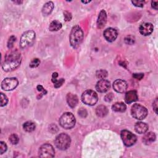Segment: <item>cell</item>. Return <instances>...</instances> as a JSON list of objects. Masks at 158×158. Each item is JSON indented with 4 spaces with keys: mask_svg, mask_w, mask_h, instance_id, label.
<instances>
[{
    "mask_svg": "<svg viewBox=\"0 0 158 158\" xmlns=\"http://www.w3.org/2000/svg\"><path fill=\"white\" fill-rule=\"evenodd\" d=\"M108 76V72L105 70H100L97 71L96 72V77L97 78L100 79H104Z\"/></svg>",
    "mask_w": 158,
    "mask_h": 158,
    "instance_id": "cell-25",
    "label": "cell"
},
{
    "mask_svg": "<svg viewBox=\"0 0 158 158\" xmlns=\"http://www.w3.org/2000/svg\"><path fill=\"white\" fill-rule=\"evenodd\" d=\"M133 77L137 79V80H141V79L144 77V74H134L133 75Z\"/></svg>",
    "mask_w": 158,
    "mask_h": 158,
    "instance_id": "cell-39",
    "label": "cell"
},
{
    "mask_svg": "<svg viewBox=\"0 0 158 158\" xmlns=\"http://www.w3.org/2000/svg\"><path fill=\"white\" fill-rule=\"evenodd\" d=\"M135 130L138 133L144 134L148 131V126L144 122H139L136 123L135 125Z\"/></svg>",
    "mask_w": 158,
    "mask_h": 158,
    "instance_id": "cell-18",
    "label": "cell"
},
{
    "mask_svg": "<svg viewBox=\"0 0 158 158\" xmlns=\"http://www.w3.org/2000/svg\"><path fill=\"white\" fill-rule=\"evenodd\" d=\"M98 100V96L97 93L91 90H88L84 91L82 95V102L89 106L94 105Z\"/></svg>",
    "mask_w": 158,
    "mask_h": 158,
    "instance_id": "cell-7",
    "label": "cell"
},
{
    "mask_svg": "<svg viewBox=\"0 0 158 158\" xmlns=\"http://www.w3.org/2000/svg\"><path fill=\"white\" fill-rule=\"evenodd\" d=\"M78 112V115L82 117H85L87 115V112L86 109L84 108H81V109H79Z\"/></svg>",
    "mask_w": 158,
    "mask_h": 158,
    "instance_id": "cell-35",
    "label": "cell"
},
{
    "mask_svg": "<svg viewBox=\"0 0 158 158\" xmlns=\"http://www.w3.org/2000/svg\"><path fill=\"white\" fill-rule=\"evenodd\" d=\"M59 124L65 129H70L73 128L75 124V118L72 113L66 112L59 118Z\"/></svg>",
    "mask_w": 158,
    "mask_h": 158,
    "instance_id": "cell-4",
    "label": "cell"
},
{
    "mask_svg": "<svg viewBox=\"0 0 158 158\" xmlns=\"http://www.w3.org/2000/svg\"><path fill=\"white\" fill-rule=\"evenodd\" d=\"M57 77H58V74H57V72H54L53 74V75H52V82L53 83L57 80Z\"/></svg>",
    "mask_w": 158,
    "mask_h": 158,
    "instance_id": "cell-41",
    "label": "cell"
},
{
    "mask_svg": "<svg viewBox=\"0 0 158 158\" xmlns=\"http://www.w3.org/2000/svg\"><path fill=\"white\" fill-rule=\"evenodd\" d=\"M40 59H38V58H35L33 59L30 63V67L31 68H35L37 67L40 65Z\"/></svg>",
    "mask_w": 158,
    "mask_h": 158,
    "instance_id": "cell-29",
    "label": "cell"
},
{
    "mask_svg": "<svg viewBox=\"0 0 158 158\" xmlns=\"http://www.w3.org/2000/svg\"><path fill=\"white\" fill-rule=\"evenodd\" d=\"M113 98H114L113 94H112V93H109V94H107L105 96V101H106V102H111V101L112 100Z\"/></svg>",
    "mask_w": 158,
    "mask_h": 158,
    "instance_id": "cell-36",
    "label": "cell"
},
{
    "mask_svg": "<svg viewBox=\"0 0 158 158\" xmlns=\"http://www.w3.org/2000/svg\"><path fill=\"white\" fill-rule=\"evenodd\" d=\"M113 88L117 93H124L127 88V84L121 79H117L113 83Z\"/></svg>",
    "mask_w": 158,
    "mask_h": 158,
    "instance_id": "cell-11",
    "label": "cell"
},
{
    "mask_svg": "<svg viewBox=\"0 0 158 158\" xmlns=\"http://www.w3.org/2000/svg\"><path fill=\"white\" fill-rule=\"evenodd\" d=\"M66 99H67V102L69 106L72 108H75L77 106V105L78 104V97L74 94H72L71 93H68L67 94Z\"/></svg>",
    "mask_w": 158,
    "mask_h": 158,
    "instance_id": "cell-17",
    "label": "cell"
},
{
    "mask_svg": "<svg viewBox=\"0 0 158 158\" xmlns=\"http://www.w3.org/2000/svg\"><path fill=\"white\" fill-rule=\"evenodd\" d=\"M104 36L109 42H112L115 40L117 37V31L114 28H108L106 29L103 33Z\"/></svg>",
    "mask_w": 158,
    "mask_h": 158,
    "instance_id": "cell-12",
    "label": "cell"
},
{
    "mask_svg": "<svg viewBox=\"0 0 158 158\" xmlns=\"http://www.w3.org/2000/svg\"><path fill=\"white\" fill-rule=\"evenodd\" d=\"M35 33L33 30H29L24 33L20 40V47L22 49L31 45L35 41Z\"/></svg>",
    "mask_w": 158,
    "mask_h": 158,
    "instance_id": "cell-6",
    "label": "cell"
},
{
    "mask_svg": "<svg viewBox=\"0 0 158 158\" xmlns=\"http://www.w3.org/2000/svg\"><path fill=\"white\" fill-rule=\"evenodd\" d=\"M7 149H8L7 145L5 142H0V154H3L6 151Z\"/></svg>",
    "mask_w": 158,
    "mask_h": 158,
    "instance_id": "cell-31",
    "label": "cell"
},
{
    "mask_svg": "<svg viewBox=\"0 0 158 158\" xmlns=\"http://www.w3.org/2000/svg\"><path fill=\"white\" fill-rule=\"evenodd\" d=\"M111 87L110 82L105 80V79H101L100 81H98L96 85V89L100 93H105L109 90Z\"/></svg>",
    "mask_w": 158,
    "mask_h": 158,
    "instance_id": "cell-13",
    "label": "cell"
},
{
    "mask_svg": "<svg viewBox=\"0 0 158 158\" xmlns=\"http://www.w3.org/2000/svg\"><path fill=\"white\" fill-rule=\"evenodd\" d=\"M138 97L136 91L132 90L126 93L125 96V101L127 104H130L133 102L136 101L138 100Z\"/></svg>",
    "mask_w": 158,
    "mask_h": 158,
    "instance_id": "cell-16",
    "label": "cell"
},
{
    "mask_svg": "<svg viewBox=\"0 0 158 158\" xmlns=\"http://www.w3.org/2000/svg\"><path fill=\"white\" fill-rule=\"evenodd\" d=\"M154 27L151 23H144L142 24L139 28L140 33L144 36H148L151 35L153 32Z\"/></svg>",
    "mask_w": 158,
    "mask_h": 158,
    "instance_id": "cell-14",
    "label": "cell"
},
{
    "mask_svg": "<svg viewBox=\"0 0 158 158\" xmlns=\"http://www.w3.org/2000/svg\"><path fill=\"white\" fill-rule=\"evenodd\" d=\"M14 3H19V4H21V3H22V2H14Z\"/></svg>",
    "mask_w": 158,
    "mask_h": 158,
    "instance_id": "cell-44",
    "label": "cell"
},
{
    "mask_svg": "<svg viewBox=\"0 0 158 158\" xmlns=\"http://www.w3.org/2000/svg\"><path fill=\"white\" fill-rule=\"evenodd\" d=\"M18 84L19 82L16 78H6L2 82V88L5 91H11L17 87Z\"/></svg>",
    "mask_w": 158,
    "mask_h": 158,
    "instance_id": "cell-9",
    "label": "cell"
},
{
    "mask_svg": "<svg viewBox=\"0 0 158 158\" xmlns=\"http://www.w3.org/2000/svg\"><path fill=\"white\" fill-rule=\"evenodd\" d=\"M108 113V110L107 108L104 105H100L96 108V114L98 117H104Z\"/></svg>",
    "mask_w": 158,
    "mask_h": 158,
    "instance_id": "cell-21",
    "label": "cell"
},
{
    "mask_svg": "<svg viewBox=\"0 0 158 158\" xmlns=\"http://www.w3.org/2000/svg\"><path fill=\"white\" fill-rule=\"evenodd\" d=\"M125 42L127 44L129 45H132L135 42V39L132 36H128L125 38Z\"/></svg>",
    "mask_w": 158,
    "mask_h": 158,
    "instance_id": "cell-32",
    "label": "cell"
},
{
    "mask_svg": "<svg viewBox=\"0 0 158 158\" xmlns=\"http://www.w3.org/2000/svg\"><path fill=\"white\" fill-rule=\"evenodd\" d=\"M36 88H37V90H38V91L41 92V96H40V98H42V96L43 95H45V94H46L47 93L46 90H45L44 88H43L42 85H38L37 86Z\"/></svg>",
    "mask_w": 158,
    "mask_h": 158,
    "instance_id": "cell-33",
    "label": "cell"
},
{
    "mask_svg": "<svg viewBox=\"0 0 158 158\" xmlns=\"http://www.w3.org/2000/svg\"><path fill=\"white\" fill-rule=\"evenodd\" d=\"M64 19H65L66 21H70L72 19L71 13H70L69 12H67V11H65L64 12Z\"/></svg>",
    "mask_w": 158,
    "mask_h": 158,
    "instance_id": "cell-37",
    "label": "cell"
},
{
    "mask_svg": "<svg viewBox=\"0 0 158 158\" xmlns=\"http://www.w3.org/2000/svg\"><path fill=\"white\" fill-rule=\"evenodd\" d=\"M153 106V109H154V112L157 114V98H156L155 101H154Z\"/></svg>",
    "mask_w": 158,
    "mask_h": 158,
    "instance_id": "cell-40",
    "label": "cell"
},
{
    "mask_svg": "<svg viewBox=\"0 0 158 158\" xmlns=\"http://www.w3.org/2000/svg\"><path fill=\"white\" fill-rule=\"evenodd\" d=\"M21 61L22 57L20 51L17 50H11L5 56L2 68L6 72H11L20 66Z\"/></svg>",
    "mask_w": 158,
    "mask_h": 158,
    "instance_id": "cell-1",
    "label": "cell"
},
{
    "mask_svg": "<svg viewBox=\"0 0 158 158\" xmlns=\"http://www.w3.org/2000/svg\"><path fill=\"white\" fill-rule=\"evenodd\" d=\"M132 4L134 5L136 7H143L145 5V2L144 1H132Z\"/></svg>",
    "mask_w": 158,
    "mask_h": 158,
    "instance_id": "cell-34",
    "label": "cell"
},
{
    "mask_svg": "<svg viewBox=\"0 0 158 158\" xmlns=\"http://www.w3.org/2000/svg\"><path fill=\"white\" fill-rule=\"evenodd\" d=\"M49 129H49L51 133H56V132L58 131V128H57V127L56 125H54V124L51 125L50 126Z\"/></svg>",
    "mask_w": 158,
    "mask_h": 158,
    "instance_id": "cell-38",
    "label": "cell"
},
{
    "mask_svg": "<svg viewBox=\"0 0 158 158\" xmlns=\"http://www.w3.org/2000/svg\"><path fill=\"white\" fill-rule=\"evenodd\" d=\"M56 146L61 150L67 149L70 145L71 140L70 136L66 133H61L58 135L55 139Z\"/></svg>",
    "mask_w": 158,
    "mask_h": 158,
    "instance_id": "cell-3",
    "label": "cell"
},
{
    "mask_svg": "<svg viewBox=\"0 0 158 158\" xmlns=\"http://www.w3.org/2000/svg\"><path fill=\"white\" fill-rule=\"evenodd\" d=\"M9 140L12 145H17L19 142V137L16 134H12L9 138Z\"/></svg>",
    "mask_w": 158,
    "mask_h": 158,
    "instance_id": "cell-26",
    "label": "cell"
},
{
    "mask_svg": "<svg viewBox=\"0 0 158 158\" xmlns=\"http://www.w3.org/2000/svg\"><path fill=\"white\" fill-rule=\"evenodd\" d=\"M121 136L124 145L127 146H133L136 142V136L130 131L124 130L121 132Z\"/></svg>",
    "mask_w": 158,
    "mask_h": 158,
    "instance_id": "cell-8",
    "label": "cell"
},
{
    "mask_svg": "<svg viewBox=\"0 0 158 158\" xmlns=\"http://www.w3.org/2000/svg\"><path fill=\"white\" fill-rule=\"evenodd\" d=\"M132 115L138 120H143L147 116V109L139 104H135L131 109Z\"/></svg>",
    "mask_w": 158,
    "mask_h": 158,
    "instance_id": "cell-5",
    "label": "cell"
},
{
    "mask_svg": "<svg viewBox=\"0 0 158 158\" xmlns=\"http://www.w3.org/2000/svg\"><path fill=\"white\" fill-rule=\"evenodd\" d=\"M62 28V24L58 21H53L49 26V29L51 32L58 31Z\"/></svg>",
    "mask_w": 158,
    "mask_h": 158,
    "instance_id": "cell-23",
    "label": "cell"
},
{
    "mask_svg": "<svg viewBox=\"0 0 158 158\" xmlns=\"http://www.w3.org/2000/svg\"><path fill=\"white\" fill-rule=\"evenodd\" d=\"M55 154L54 148L50 144L43 145L39 149V156L41 157H53Z\"/></svg>",
    "mask_w": 158,
    "mask_h": 158,
    "instance_id": "cell-10",
    "label": "cell"
},
{
    "mask_svg": "<svg viewBox=\"0 0 158 158\" xmlns=\"http://www.w3.org/2000/svg\"><path fill=\"white\" fill-rule=\"evenodd\" d=\"M8 102V99L7 96L3 93H1V104H0V106H1V107H3L7 105Z\"/></svg>",
    "mask_w": 158,
    "mask_h": 158,
    "instance_id": "cell-27",
    "label": "cell"
},
{
    "mask_svg": "<svg viewBox=\"0 0 158 158\" xmlns=\"http://www.w3.org/2000/svg\"><path fill=\"white\" fill-rule=\"evenodd\" d=\"M64 82H65V80L64 78H60L59 80H56L54 82V87L55 88L60 87L61 86L63 85V84L64 83Z\"/></svg>",
    "mask_w": 158,
    "mask_h": 158,
    "instance_id": "cell-30",
    "label": "cell"
},
{
    "mask_svg": "<svg viewBox=\"0 0 158 158\" xmlns=\"http://www.w3.org/2000/svg\"><path fill=\"white\" fill-rule=\"evenodd\" d=\"M54 9V4L53 2H47L44 5L42 8V13L44 15H50Z\"/></svg>",
    "mask_w": 158,
    "mask_h": 158,
    "instance_id": "cell-20",
    "label": "cell"
},
{
    "mask_svg": "<svg viewBox=\"0 0 158 158\" xmlns=\"http://www.w3.org/2000/svg\"><path fill=\"white\" fill-rule=\"evenodd\" d=\"M156 140V135L153 132H148L145 135L143 138V142L146 145H149L154 142Z\"/></svg>",
    "mask_w": 158,
    "mask_h": 158,
    "instance_id": "cell-19",
    "label": "cell"
},
{
    "mask_svg": "<svg viewBox=\"0 0 158 158\" xmlns=\"http://www.w3.org/2000/svg\"><path fill=\"white\" fill-rule=\"evenodd\" d=\"M23 128L27 132H32L35 129V124L32 121H27L23 125Z\"/></svg>",
    "mask_w": 158,
    "mask_h": 158,
    "instance_id": "cell-24",
    "label": "cell"
},
{
    "mask_svg": "<svg viewBox=\"0 0 158 158\" xmlns=\"http://www.w3.org/2000/svg\"><path fill=\"white\" fill-rule=\"evenodd\" d=\"M112 109L115 112H123L125 111L127 107L126 105L122 102H118L114 104L112 106Z\"/></svg>",
    "mask_w": 158,
    "mask_h": 158,
    "instance_id": "cell-22",
    "label": "cell"
},
{
    "mask_svg": "<svg viewBox=\"0 0 158 158\" xmlns=\"http://www.w3.org/2000/svg\"><path fill=\"white\" fill-rule=\"evenodd\" d=\"M90 2H91L90 1H88V2H82V3H84V4H87V3H89Z\"/></svg>",
    "mask_w": 158,
    "mask_h": 158,
    "instance_id": "cell-43",
    "label": "cell"
},
{
    "mask_svg": "<svg viewBox=\"0 0 158 158\" xmlns=\"http://www.w3.org/2000/svg\"><path fill=\"white\" fill-rule=\"evenodd\" d=\"M107 21V14L105 10L101 11L100 14L98 15V21H97V26L99 29L103 28Z\"/></svg>",
    "mask_w": 158,
    "mask_h": 158,
    "instance_id": "cell-15",
    "label": "cell"
},
{
    "mask_svg": "<svg viewBox=\"0 0 158 158\" xmlns=\"http://www.w3.org/2000/svg\"><path fill=\"white\" fill-rule=\"evenodd\" d=\"M151 6L152 8L156 10L157 9V6H158V2H151Z\"/></svg>",
    "mask_w": 158,
    "mask_h": 158,
    "instance_id": "cell-42",
    "label": "cell"
},
{
    "mask_svg": "<svg viewBox=\"0 0 158 158\" xmlns=\"http://www.w3.org/2000/svg\"><path fill=\"white\" fill-rule=\"evenodd\" d=\"M16 41V37H15L14 36H11L8 42V47L9 49H11L13 46H14V43Z\"/></svg>",
    "mask_w": 158,
    "mask_h": 158,
    "instance_id": "cell-28",
    "label": "cell"
},
{
    "mask_svg": "<svg viewBox=\"0 0 158 158\" xmlns=\"http://www.w3.org/2000/svg\"><path fill=\"white\" fill-rule=\"evenodd\" d=\"M84 39V32L81 27L75 26L72 27L70 34V43L74 48H77Z\"/></svg>",
    "mask_w": 158,
    "mask_h": 158,
    "instance_id": "cell-2",
    "label": "cell"
}]
</instances>
